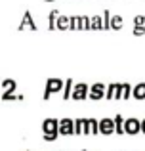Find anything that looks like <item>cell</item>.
Instances as JSON below:
<instances>
[{
  "instance_id": "cell-1",
  "label": "cell",
  "mask_w": 145,
  "mask_h": 151,
  "mask_svg": "<svg viewBox=\"0 0 145 151\" xmlns=\"http://www.w3.org/2000/svg\"><path fill=\"white\" fill-rule=\"evenodd\" d=\"M42 132H44L46 142H54L59 136V121H57V119H46V121L42 122Z\"/></svg>"
},
{
  "instance_id": "cell-2",
  "label": "cell",
  "mask_w": 145,
  "mask_h": 151,
  "mask_svg": "<svg viewBox=\"0 0 145 151\" xmlns=\"http://www.w3.org/2000/svg\"><path fill=\"white\" fill-rule=\"evenodd\" d=\"M63 82L61 78H48L46 81V90H44V100H50L54 94H61L63 92Z\"/></svg>"
},
{
  "instance_id": "cell-3",
  "label": "cell",
  "mask_w": 145,
  "mask_h": 151,
  "mask_svg": "<svg viewBox=\"0 0 145 151\" xmlns=\"http://www.w3.org/2000/svg\"><path fill=\"white\" fill-rule=\"evenodd\" d=\"M88 90H90V86L86 84V82H76V84H73L71 100H74V101H84V100H88Z\"/></svg>"
},
{
  "instance_id": "cell-4",
  "label": "cell",
  "mask_w": 145,
  "mask_h": 151,
  "mask_svg": "<svg viewBox=\"0 0 145 151\" xmlns=\"http://www.w3.org/2000/svg\"><path fill=\"white\" fill-rule=\"evenodd\" d=\"M105 88H107V86H105L103 82H96V84H92V86H90V90H88V98L92 101L103 100V98H105Z\"/></svg>"
},
{
  "instance_id": "cell-5",
  "label": "cell",
  "mask_w": 145,
  "mask_h": 151,
  "mask_svg": "<svg viewBox=\"0 0 145 151\" xmlns=\"http://www.w3.org/2000/svg\"><path fill=\"white\" fill-rule=\"evenodd\" d=\"M138 132H141V121L124 119V134H138Z\"/></svg>"
},
{
  "instance_id": "cell-6",
  "label": "cell",
  "mask_w": 145,
  "mask_h": 151,
  "mask_svg": "<svg viewBox=\"0 0 145 151\" xmlns=\"http://www.w3.org/2000/svg\"><path fill=\"white\" fill-rule=\"evenodd\" d=\"M74 134V121L73 119H61L59 121V136H71Z\"/></svg>"
},
{
  "instance_id": "cell-7",
  "label": "cell",
  "mask_w": 145,
  "mask_h": 151,
  "mask_svg": "<svg viewBox=\"0 0 145 151\" xmlns=\"http://www.w3.org/2000/svg\"><path fill=\"white\" fill-rule=\"evenodd\" d=\"M99 134H103V136L115 134V121L113 119H101L99 121Z\"/></svg>"
},
{
  "instance_id": "cell-8",
  "label": "cell",
  "mask_w": 145,
  "mask_h": 151,
  "mask_svg": "<svg viewBox=\"0 0 145 151\" xmlns=\"http://www.w3.org/2000/svg\"><path fill=\"white\" fill-rule=\"evenodd\" d=\"M132 98H136V100H145V82H139V84L132 86Z\"/></svg>"
},
{
  "instance_id": "cell-9",
  "label": "cell",
  "mask_w": 145,
  "mask_h": 151,
  "mask_svg": "<svg viewBox=\"0 0 145 151\" xmlns=\"http://www.w3.org/2000/svg\"><path fill=\"white\" fill-rule=\"evenodd\" d=\"M25 27H29L31 31H36V23H34L33 15H31L29 12H25V15H23V23L19 25V29H25Z\"/></svg>"
},
{
  "instance_id": "cell-10",
  "label": "cell",
  "mask_w": 145,
  "mask_h": 151,
  "mask_svg": "<svg viewBox=\"0 0 145 151\" xmlns=\"http://www.w3.org/2000/svg\"><path fill=\"white\" fill-rule=\"evenodd\" d=\"M56 29H59V31H67L69 29V15H63V14H59L56 17Z\"/></svg>"
},
{
  "instance_id": "cell-11",
  "label": "cell",
  "mask_w": 145,
  "mask_h": 151,
  "mask_svg": "<svg viewBox=\"0 0 145 151\" xmlns=\"http://www.w3.org/2000/svg\"><path fill=\"white\" fill-rule=\"evenodd\" d=\"M69 29L71 31H82V15H71L69 17Z\"/></svg>"
},
{
  "instance_id": "cell-12",
  "label": "cell",
  "mask_w": 145,
  "mask_h": 151,
  "mask_svg": "<svg viewBox=\"0 0 145 151\" xmlns=\"http://www.w3.org/2000/svg\"><path fill=\"white\" fill-rule=\"evenodd\" d=\"M73 78H67V81L63 82V92H61V98L63 100H71V92H73Z\"/></svg>"
},
{
  "instance_id": "cell-13",
  "label": "cell",
  "mask_w": 145,
  "mask_h": 151,
  "mask_svg": "<svg viewBox=\"0 0 145 151\" xmlns=\"http://www.w3.org/2000/svg\"><path fill=\"white\" fill-rule=\"evenodd\" d=\"M113 121H115V132L116 134H124V117L122 115H116Z\"/></svg>"
},
{
  "instance_id": "cell-14",
  "label": "cell",
  "mask_w": 145,
  "mask_h": 151,
  "mask_svg": "<svg viewBox=\"0 0 145 151\" xmlns=\"http://www.w3.org/2000/svg\"><path fill=\"white\" fill-rule=\"evenodd\" d=\"M115 90H116V82H111L105 88V100H115Z\"/></svg>"
},
{
  "instance_id": "cell-15",
  "label": "cell",
  "mask_w": 145,
  "mask_h": 151,
  "mask_svg": "<svg viewBox=\"0 0 145 151\" xmlns=\"http://www.w3.org/2000/svg\"><path fill=\"white\" fill-rule=\"evenodd\" d=\"M122 17L120 15H111V29H115V31H119V29H122Z\"/></svg>"
},
{
  "instance_id": "cell-16",
  "label": "cell",
  "mask_w": 145,
  "mask_h": 151,
  "mask_svg": "<svg viewBox=\"0 0 145 151\" xmlns=\"http://www.w3.org/2000/svg\"><path fill=\"white\" fill-rule=\"evenodd\" d=\"M0 86H2L4 90H14V92L17 90V82L11 81V78H6V81H2V82H0Z\"/></svg>"
},
{
  "instance_id": "cell-17",
  "label": "cell",
  "mask_w": 145,
  "mask_h": 151,
  "mask_svg": "<svg viewBox=\"0 0 145 151\" xmlns=\"http://www.w3.org/2000/svg\"><path fill=\"white\" fill-rule=\"evenodd\" d=\"M101 29H103V17L101 15L92 17V31H101Z\"/></svg>"
},
{
  "instance_id": "cell-18",
  "label": "cell",
  "mask_w": 145,
  "mask_h": 151,
  "mask_svg": "<svg viewBox=\"0 0 145 151\" xmlns=\"http://www.w3.org/2000/svg\"><path fill=\"white\" fill-rule=\"evenodd\" d=\"M132 98V84L122 82V100H130Z\"/></svg>"
},
{
  "instance_id": "cell-19",
  "label": "cell",
  "mask_w": 145,
  "mask_h": 151,
  "mask_svg": "<svg viewBox=\"0 0 145 151\" xmlns=\"http://www.w3.org/2000/svg\"><path fill=\"white\" fill-rule=\"evenodd\" d=\"M101 17H103V29H105V31H107V29H111V12H109V10H105Z\"/></svg>"
},
{
  "instance_id": "cell-20",
  "label": "cell",
  "mask_w": 145,
  "mask_h": 151,
  "mask_svg": "<svg viewBox=\"0 0 145 151\" xmlns=\"http://www.w3.org/2000/svg\"><path fill=\"white\" fill-rule=\"evenodd\" d=\"M88 122H90V134H99V121L88 119Z\"/></svg>"
},
{
  "instance_id": "cell-21",
  "label": "cell",
  "mask_w": 145,
  "mask_h": 151,
  "mask_svg": "<svg viewBox=\"0 0 145 151\" xmlns=\"http://www.w3.org/2000/svg\"><path fill=\"white\" fill-rule=\"evenodd\" d=\"M84 132V119H76L74 121V134H82Z\"/></svg>"
},
{
  "instance_id": "cell-22",
  "label": "cell",
  "mask_w": 145,
  "mask_h": 151,
  "mask_svg": "<svg viewBox=\"0 0 145 151\" xmlns=\"http://www.w3.org/2000/svg\"><path fill=\"white\" fill-rule=\"evenodd\" d=\"M57 15H59V12H57V10H52V12H50V29H56V17H57Z\"/></svg>"
},
{
  "instance_id": "cell-23",
  "label": "cell",
  "mask_w": 145,
  "mask_h": 151,
  "mask_svg": "<svg viewBox=\"0 0 145 151\" xmlns=\"http://www.w3.org/2000/svg\"><path fill=\"white\" fill-rule=\"evenodd\" d=\"M92 29V19L88 15H82V31H90Z\"/></svg>"
},
{
  "instance_id": "cell-24",
  "label": "cell",
  "mask_w": 145,
  "mask_h": 151,
  "mask_svg": "<svg viewBox=\"0 0 145 151\" xmlns=\"http://www.w3.org/2000/svg\"><path fill=\"white\" fill-rule=\"evenodd\" d=\"M0 98H2V100H17V96H15V92H14V90H4V94H2V96H0Z\"/></svg>"
},
{
  "instance_id": "cell-25",
  "label": "cell",
  "mask_w": 145,
  "mask_h": 151,
  "mask_svg": "<svg viewBox=\"0 0 145 151\" xmlns=\"http://www.w3.org/2000/svg\"><path fill=\"white\" fill-rule=\"evenodd\" d=\"M115 100H122V82H116V90H115Z\"/></svg>"
},
{
  "instance_id": "cell-26",
  "label": "cell",
  "mask_w": 145,
  "mask_h": 151,
  "mask_svg": "<svg viewBox=\"0 0 145 151\" xmlns=\"http://www.w3.org/2000/svg\"><path fill=\"white\" fill-rule=\"evenodd\" d=\"M145 33V25H134V35H143Z\"/></svg>"
},
{
  "instance_id": "cell-27",
  "label": "cell",
  "mask_w": 145,
  "mask_h": 151,
  "mask_svg": "<svg viewBox=\"0 0 145 151\" xmlns=\"http://www.w3.org/2000/svg\"><path fill=\"white\" fill-rule=\"evenodd\" d=\"M134 25H145V17L143 15H138V17L134 19Z\"/></svg>"
},
{
  "instance_id": "cell-28",
  "label": "cell",
  "mask_w": 145,
  "mask_h": 151,
  "mask_svg": "<svg viewBox=\"0 0 145 151\" xmlns=\"http://www.w3.org/2000/svg\"><path fill=\"white\" fill-rule=\"evenodd\" d=\"M82 134H86V136L90 134V122H88V119H84V132H82Z\"/></svg>"
},
{
  "instance_id": "cell-29",
  "label": "cell",
  "mask_w": 145,
  "mask_h": 151,
  "mask_svg": "<svg viewBox=\"0 0 145 151\" xmlns=\"http://www.w3.org/2000/svg\"><path fill=\"white\" fill-rule=\"evenodd\" d=\"M141 132L145 134V121H141Z\"/></svg>"
},
{
  "instance_id": "cell-30",
  "label": "cell",
  "mask_w": 145,
  "mask_h": 151,
  "mask_svg": "<svg viewBox=\"0 0 145 151\" xmlns=\"http://www.w3.org/2000/svg\"><path fill=\"white\" fill-rule=\"evenodd\" d=\"M46 2H54V0H46Z\"/></svg>"
}]
</instances>
